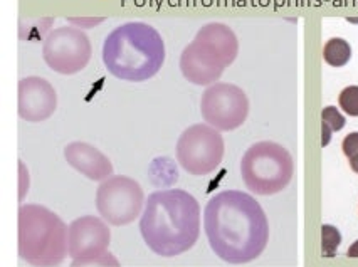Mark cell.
Masks as SVG:
<instances>
[{
    "mask_svg": "<svg viewBox=\"0 0 358 267\" xmlns=\"http://www.w3.org/2000/svg\"><path fill=\"white\" fill-rule=\"evenodd\" d=\"M204 229L210 249L229 264L254 261L269 241L268 217L262 207L239 190H225L207 202Z\"/></svg>",
    "mask_w": 358,
    "mask_h": 267,
    "instance_id": "obj_1",
    "label": "cell"
},
{
    "mask_svg": "<svg viewBox=\"0 0 358 267\" xmlns=\"http://www.w3.org/2000/svg\"><path fill=\"white\" fill-rule=\"evenodd\" d=\"M140 232L157 256L175 257L190 250L201 235V207L196 197L180 189L150 193Z\"/></svg>",
    "mask_w": 358,
    "mask_h": 267,
    "instance_id": "obj_2",
    "label": "cell"
},
{
    "mask_svg": "<svg viewBox=\"0 0 358 267\" xmlns=\"http://www.w3.org/2000/svg\"><path fill=\"white\" fill-rule=\"evenodd\" d=\"M165 61L162 35L145 22H126L103 44V62L114 78L142 83L153 78Z\"/></svg>",
    "mask_w": 358,
    "mask_h": 267,
    "instance_id": "obj_3",
    "label": "cell"
},
{
    "mask_svg": "<svg viewBox=\"0 0 358 267\" xmlns=\"http://www.w3.org/2000/svg\"><path fill=\"white\" fill-rule=\"evenodd\" d=\"M67 250V227L53 210L35 203L19 209V256L33 267L61 266Z\"/></svg>",
    "mask_w": 358,
    "mask_h": 267,
    "instance_id": "obj_4",
    "label": "cell"
},
{
    "mask_svg": "<svg viewBox=\"0 0 358 267\" xmlns=\"http://www.w3.org/2000/svg\"><path fill=\"white\" fill-rule=\"evenodd\" d=\"M237 53L239 41L234 31L222 22H209L182 51L180 71L192 85H216Z\"/></svg>",
    "mask_w": 358,
    "mask_h": 267,
    "instance_id": "obj_5",
    "label": "cell"
},
{
    "mask_svg": "<svg viewBox=\"0 0 358 267\" xmlns=\"http://www.w3.org/2000/svg\"><path fill=\"white\" fill-rule=\"evenodd\" d=\"M294 171L291 153L274 141L250 145L241 160L246 187L256 195H274L288 187Z\"/></svg>",
    "mask_w": 358,
    "mask_h": 267,
    "instance_id": "obj_6",
    "label": "cell"
},
{
    "mask_svg": "<svg viewBox=\"0 0 358 267\" xmlns=\"http://www.w3.org/2000/svg\"><path fill=\"white\" fill-rule=\"evenodd\" d=\"M224 151L225 145L221 131L207 123H197L180 135L175 155L187 173L204 177L221 165Z\"/></svg>",
    "mask_w": 358,
    "mask_h": 267,
    "instance_id": "obj_7",
    "label": "cell"
},
{
    "mask_svg": "<svg viewBox=\"0 0 358 267\" xmlns=\"http://www.w3.org/2000/svg\"><path fill=\"white\" fill-rule=\"evenodd\" d=\"M111 232L103 218L85 215L67 227V250L73 259L71 267L119 266L108 252Z\"/></svg>",
    "mask_w": 358,
    "mask_h": 267,
    "instance_id": "obj_8",
    "label": "cell"
},
{
    "mask_svg": "<svg viewBox=\"0 0 358 267\" xmlns=\"http://www.w3.org/2000/svg\"><path fill=\"white\" fill-rule=\"evenodd\" d=\"M145 193L140 183L125 175H113L96 190V209L111 225L131 224L142 215Z\"/></svg>",
    "mask_w": 358,
    "mask_h": 267,
    "instance_id": "obj_9",
    "label": "cell"
},
{
    "mask_svg": "<svg viewBox=\"0 0 358 267\" xmlns=\"http://www.w3.org/2000/svg\"><path fill=\"white\" fill-rule=\"evenodd\" d=\"M201 113L207 125L219 131L236 130L249 114V99L244 91L230 83H216L204 91Z\"/></svg>",
    "mask_w": 358,
    "mask_h": 267,
    "instance_id": "obj_10",
    "label": "cell"
},
{
    "mask_svg": "<svg viewBox=\"0 0 358 267\" xmlns=\"http://www.w3.org/2000/svg\"><path fill=\"white\" fill-rule=\"evenodd\" d=\"M42 58L56 73L76 74L90 62L91 42L78 27H58L44 39Z\"/></svg>",
    "mask_w": 358,
    "mask_h": 267,
    "instance_id": "obj_11",
    "label": "cell"
},
{
    "mask_svg": "<svg viewBox=\"0 0 358 267\" xmlns=\"http://www.w3.org/2000/svg\"><path fill=\"white\" fill-rule=\"evenodd\" d=\"M58 107V94L49 81L37 76H27L19 81L17 113L24 121H46Z\"/></svg>",
    "mask_w": 358,
    "mask_h": 267,
    "instance_id": "obj_12",
    "label": "cell"
},
{
    "mask_svg": "<svg viewBox=\"0 0 358 267\" xmlns=\"http://www.w3.org/2000/svg\"><path fill=\"white\" fill-rule=\"evenodd\" d=\"M66 162L94 182H105L113 177V165L105 153L96 146L85 141H73L65 148Z\"/></svg>",
    "mask_w": 358,
    "mask_h": 267,
    "instance_id": "obj_13",
    "label": "cell"
},
{
    "mask_svg": "<svg viewBox=\"0 0 358 267\" xmlns=\"http://www.w3.org/2000/svg\"><path fill=\"white\" fill-rule=\"evenodd\" d=\"M352 58V47L341 37H332L323 47V59L326 64L333 67L345 66Z\"/></svg>",
    "mask_w": 358,
    "mask_h": 267,
    "instance_id": "obj_14",
    "label": "cell"
},
{
    "mask_svg": "<svg viewBox=\"0 0 358 267\" xmlns=\"http://www.w3.org/2000/svg\"><path fill=\"white\" fill-rule=\"evenodd\" d=\"M341 244V234L338 232L336 227L325 224L321 225V252L325 257H333L336 254V249Z\"/></svg>",
    "mask_w": 358,
    "mask_h": 267,
    "instance_id": "obj_15",
    "label": "cell"
},
{
    "mask_svg": "<svg viewBox=\"0 0 358 267\" xmlns=\"http://www.w3.org/2000/svg\"><path fill=\"white\" fill-rule=\"evenodd\" d=\"M338 105L350 117H358V86H348L338 96Z\"/></svg>",
    "mask_w": 358,
    "mask_h": 267,
    "instance_id": "obj_16",
    "label": "cell"
},
{
    "mask_svg": "<svg viewBox=\"0 0 358 267\" xmlns=\"http://www.w3.org/2000/svg\"><path fill=\"white\" fill-rule=\"evenodd\" d=\"M347 123L343 114L335 106H326L321 111V125H326L332 131H340Z\"/></svg>",
    "mask_w": 358,
    "mask_h": 267,
    "instance_id": "obj_17",
    "label": "cell"
},
{
    "mask_svg": "<svg viewBox=\"0 0 358 267\" xmlns=\"http://www.w3.org/2000/svg\"><path fill=\"white\" fill-rule=\"evenodd\" d=\"M341 150H343V153L347 155L348 160L353 157H358V131H353V133H350L343 138Z\"/></svg>",
    "mask_w": 358,
    "mask_h": 267,
    "instance_id": "obj_18",
    "label": "cell"
},
{
    "mask_svg": "<svg viewBox=\"0 0 358 267\" xmlns=\"http://www.w3.org/2000/svg\"><path fill=\"white\" fill-rule=\"evenodd\" d=\"M347 256H348V257H358V241H355L352 246L348 247Z\"/></svg>",
    "mask_w": 358,
    "mask_h": 267,
    "instance_id": "obj_19",
    "label": "cell"
},
{
    "mask_svg": "<svg viewBox=\"0 0 358 267\" xmlns=\"http://www.w3.org/2000/svg\"><path fill=\"white\" fill-rule=\"evenodd\" d=\"M350 166H352V170L355 171V173H358V157L350 158Z\"/></svg>",
    "mask_w": 358,
    "mask_h": 267,
    "instance_id": "obj_20",
    "label": "cell"
}]
</instances>
